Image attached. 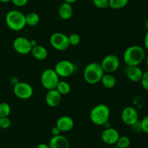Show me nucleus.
I'll list each match as a JSON object with an SVG mask.
<instances>
[{
  "mask_svg": "<svg viewBox=\"0 0 148 148\" xmlns=\"http://www.w3.org/2000/svg\"><path fill=\"white\" fill-rule=\"evenodd\" d=\"M123 59L127 66H139L145 59V51L139 45H132L125 49Z\"/></svg>",
  "mask_w": 148,
  "mask_h": 148,
  "instance_id": "1",
  "label": "nucleus"
},
{
  "mask_svg": "<svg viewBox=\"0 0 148 148\" xmlns=\"http://www.w3.org/2000/svg\"><path fill=\"white\" fill-rule=\"evenodd\" d=\"M5 22L9 28L19 31L25 27V15L19 10H10L6 15Z\"/></svg>",
  "mask_w": 148,
  "mask_h": 148,
  "instance_id": "2",
  "label": "nucleus"
},
{
  "mask_svg": "<svg viewBox=\"0 0 148 148\" xmlns=\"http://www.w3.org/2000/svg\"><path fill=\"white\" fill-rule=\"evenodd\" d=\"M110 114V109L106 104H98L91 110L90 118L94 124L104 126L109 120Z\"/></svg>",
  "mask_w": 148,
  "mask_h": 148,
  "instance_id": "3",
  "label": "nucleus"
},
{
  "mask_svg": "<svg viewBox=\"0 0 148 148\" xmlns=\"http://www.w3.org/2000/svg\"><path fill=\"white\" fill-rule=\"evenodd\" d=\"M104 71L101 67V63L98 62H90L84 69V79L90 84H95L101 81Z\"/></svg>",
  "mask_w": 148,
  "mask_h": 148,
  "instance_id": "4",
  "label": "nucleus"
},
{
  "mask_svg": "<svg viewBox=\"0 0 148 148\" xmlns=\"http://www.w3.org/2000/svg\"><path fill=\"white\" fill-rule=\"evenodd\" d=\"M40 81L43 88L46 89H55L58 83L59 82V76L57 75L54 69L47 68L42 73Z\"/></svg>",
  "mask_w": 148,
  "mask_h": 148,
  "instance_id": "5",
  "label": "nucleus"
},
{
  "mask_svg": "<svg viewBox=\"0 0 148 148\" xmlns=\"http://www.w3.org/2000/svg\"><path fill=\"white\" fill-rule=\"evenodd\" d=\"M101 65L105 73H113L119 68V58L116 55H108L103 58Z\"/></svg>",
  "mask_w": 148,
  "mask_h": 148,
  "instance_id": "6",
  "label": "nucleus"
},
{
  "mask_svg": "<svg viewBox=\"0 0 148 148\" xmlns=\"http://www.w3.org/2000/svg\"><path fill=\"white\" fill-rule=\"evenodd\" d=\"M51 45L58 51H65L69 47V39L62 33H54L50 37Z\"/></svg>",
  "mask_w": 148,
  "mask_h": 148,
  "instance_id": "7",
  "label": "nucleus"
},
{
  "mask_svg": "<svg viewBox=\"0 0 148 148\" xmlns=\"http://www.w3.org/2000/svg\"><path fill=\"white\" fill-rule=\"evenodd\" d=\"M54 71L59 77L66 78L72 75L75 73V66L71 61L62 59L56 64Z\"/></svg>",
  "mask_w": 148,
  "mask_h": 148,
  "instance_id": "8",
  "label": "nucleus"
},
{
  "mask_svg": "<svg viewBox=\"0 0 148 148\" xmlns=\"http://www.w3.org/2000/svg\"><path fill=\"white\" fill-rule=\"evenodd\" d=\"M14 95L21 100H27L33 94V89L29 84L25 82H18L13 87Z\"/></svg>",
  "mask_w": 148,
  "mask_h": 148,
  "instance_id": "9",
  "label": "nucleus"
},
{
  "mask_svg": "<svg viewBox=\"0 0 148 148\" xmlns=\"http://www.w3.org/2000/svg\"><path fill=\"white\" fill-rule=\"evenodd\" d=\"M121 118L124 124L132 126L139 120L138 112L134 107L127 106L123 109Z\"/></svg>",
  "mask_w": 148,
  "mask_h": 148,
  "instance_id": "10",
  "label": "nucleus"
},
{
  "mask_svg": "<svg viewBox=\"0 0 148 148\" xmlns=\"http://www.w3.org/2000/svg\"><path fill=\"white\" fill-rule=\"evenodd\" d=\"M13 48L20 55H27L31 52L33 46L30 43V40L23 36H19L13 41Z\"/></svg>",
  "mask_w": 148,
  "mask_h": 148,
  "instance_id": "11",
  "label": "nucleus"
},
{
  "mask_svg": "<svg viewBox=\"0 0 148 148\" xmlns=\"http://www.w3.org/2000/svg\"><path fill=\"white\" fill-rule=\"evenodd\" d=\"M119 136V132L112 127L106 128L101 133V139L103 142L111 146L116 145Z\"/></svg>",
  "mask_w": 148,
  "mask_h": 148,
  "instance_id": "12",
  "label": "nucleus"
},
{
  "mask_svg": "<svg viewBox=\"0 0 148 148\" xmlns=\"http://www.w3.org/2000/svg\"><path fill=\"white\" fill-rule=\"evenodd\" d=\"M46 104L51 107H55L59 105L62 100V95L59 91L55 89L48 90L45 97Z\"/></svg>",
  "mask_w": 148,
  "mask_h": 148,
  "instance_id": "13",
  "label": "nucleus"
},
{
  "mask_svg": "<svg viewBox=\"0 0 148 148\" xmlns=\"http://www.w3.org/2000/svg\"><path fill=\"white\" fill-rule=\"evenodd\" d=\"M48 145L50 148H69V141L66 136L60 134L52 136Z\"/></svg>",
  "mask_w": 148,
  "mask_h": 148,
  "instance_id": "14",
  "label": "nucleus"
},
{
  "mask_svg": "<svg viewBox=\"0 0 148 148\" xmlns=\"http://www.w3.org/2000/svg\"><path fill=\"white\" fill-rule=\"evenodd\" d=\"M143 73L139 66H127L126 71L127 78L132 82H140Z\"/></svg>",
  "mask_w": 148,
  "mask_h": 148,
  "instance_id": "15",
  "label": "nucleus"
},
{
  "mask_svg": "<svg viewBox=\"0 0 148 148\" xmlns=\"http://www.w3.org/2000/svg\"><path fill=\"white\" fill-rule=\"evenodd\" d=\"M74 120L68 115H64L59 118L56 121V126L62 132H66L72 130L74 127Z\"/></svg>",
  "mask_w": 148,
  "mask_h": 148,
  "instance_id": "16",
  "label": "nucleus"
},
{
  "mask_svg": "<svg viewBox=\"0 0 148 148\" xmlns=\"http://www.w3.org/2000/svg\"><path fill=\"white\" fill-rule=\"evenodd\" d=\"M59 17L63 20H69L73 15V8L72 4L67 2H63L59 8Z\"/></svg>",
  "mask_w": 148,
  "mask_h": 148,
  "instance_id": "17",
  "label": "nucleus"
},
{
  "mask_svg": "<svg viewBox=\"0 0 148 148\" xmlns=\"http://www.w3.org/2000/svg\"><path fill=\"white\" fill-rule=\"evenodd\" d=\"M31 53L33 57L38 60H43L48 57V51L44 46L41 45H36L33 46L31 50Z\"/></svg>",
  "mask_w": 148,
  "mask_h": 148,
  "instance_id": "18",
  "label": "nucleus"
},
{
  "mask_svg": "<svg viewBox=\"0 0 148 148\" xmlns=\"http://www.w3.org/2000/svg\"><path fill=\"white\" fill-rule=\"evenodd\" d=\"M101 83L105 88L112 89L116 86V80L112 73H104L101 78Z\"/></svg>",
  "mask_w": 148,
  "mask_h": 148,
  "instance_id": "19",
  "label": "nucleus"
},
{
  "mask_svg": "<svg viewBox=\"0 0 148 148\" xmlns=\"http://www.w3.org/2000/svg\"><path fill=\"white\" fill-rule=\"evenodd\" d=\"M26 25L29 26H36L40 22V17L36 12H30L25 15Z\"/></svg>",
  "mask_w": 148,
  "mask_h": 148,
  "instance_id": "20",
  "label": "nucleus"
},
{
  "mask_svg": "<svg viewBox=\"0 0 148 148\" xmlns=\"http://www.w3.org/2000/svg\"><path fill=\"white\" fill-rule=\"evenodd\" d=\"M56 89L59 92L61 95H65L70 92L71 86L68 82L65 81H59L56 86Z\"/></svg>",
  "mask_w": 148,
  "mask_h": 148,
  "instance_id": "21",
  "label": "nucleus"
},
{
  "mask_svg": "<svg viewBox=\"0 0 148 148\" xmlns=\"http://www.w3.org/2000/svg\"><path fill=\"white\" fill-rule=\"evenodd\" d=\"M130 0H108L109 7L114 10H119L124 8L128 4Z\"/></svg>",
  "mask_w": 148,
  "mask_h": 148,
  "instance_id": "22",
  "label": "nucleus"
},
{
  "mask_svg": "<svg viewBox=\"0 0 148 148\" xmlns=\"http://www.w3.org/2000/svg\"><path fill=\"white\" fill-rule=\"evenodd\" d=\"M131 144V140L127 136H120L116 143V146L119 148H128Z\"/></svg>",
  "mask_w": 148,
  "mask_h": 148,
  "instance_id": "23",
  "label": "nucleus"
},
{
  "mask_svg": "<svg viewBox=\"0 0 148 148\" xmlns=\"http://www.w3.org/2000/svg\"><path fill=\"white\" fill-rule=\"evenodd\" d=\"M11 113V107L7 102H0V118L9 117Z\"/></svg>",
  "mask_w": 148,
  "mask_h": 148,
  "instance_id": "24",
  "label": "nucleus"
},
{
  "mask_svg": "<svg viewBox=\"0 0 148 148\" xmlns=\"http://www.w3.org/2000/svg\"><path fill=\"white\" fill-rule=\"evenodd\" d=\"M68 39L70 46H77L80 43L81 37L77 33H72L68 36Z\"/></svg>",
  "mask_w": 148,
  "mask_h": 148,
  "instance_id": "25",
  "label": "nucleus"
},
{
  "mask_svg": "<svg viewBox=\"0 0 148 148\" xmlns=\"http://www.w3.org/2000/svg\"><path fill=\"white\" fill-rule=\"evenodd\" d=\"M93 4L95 7H96L98 9H106L109 7V2L108 0H92Z\"/></svg>",
  "mask_w": 148,
  "mask_h": 148,
  "instance_id": "26",
  "label": "nucleus"
},
{
  "mask_svg": "<svg viewBox=\"0 0 148 148\" xmlns=\"http://www.w3.org/2000/svg\"><path fill=\"white\" fill-rule=\"evenodd\" d=\"M11 126V120L9 117L0 118V128L3 129H7Z\"/></svg>",
  "mask_w": 148,
  "mask_h": 148,
  "instance_id": "27",
  "label": "nucleus"
},
{
  "mask_svg": "<svg viewBox=\"0 0 148 148\" xmlns=\"http://www.w3.org/2000/svg\"><path fill=\"white\" fill-rule=\"evenodd\" d=\"M140 82H141L142 86L143 87V89L148 91V69L145 72L143 73Z\"/></svg>",
  "mask_w": 148,
  "mask_h": 148,
  "instance_id": "28",
  "label": "nucleus"
},
{
  "mask_svg": "<svg viewBox=\"0 0 148 148\" xmlns=\"http://www.w3.org/2000/svg\"><path fill=\"white\" fill-rule=\"evenodd\" d=\"M140 126H141L142 131L148 133V115L145 116L141 120H140Z\"/></svg>",
  "mask_w": 148,
  "mask_h": 148,
  "instance_id": "29",
  "label": "nucleus"
},
{
  "mask_svg": "<svg viewBox=\"0 0 148 148\" xmlns=\"http://www.w3.org/2000/svg\"><path fill=\"white\" fill-rule=\"evenodd\" d=\"M12 4L16 7H22L25 6L28 2V0H11Z\"/></svg>",
  "mask_w": 148,
  "mask_h": 148,
  "instance_id": "30",
  "label": "nucleus"
},
{
  "mask_svg": "<svg viewBox=\"0 0 148 148\" xmlns=\"http://www.w3.org/2000/svg\"><path fill=\"white\" fill-rule=\"evenodd\" d=\"M61 131L57 126H54V127L52 128L51 129V133L53 136H58V135H60L61 134Z\"/></svg>",
  "mask_w": 148,
  "mask_h": 148,
  "instance_id": "31",
  "label": "nucleus"
},
{
  "mask_svg": "<svg viewBox=\"0 0 148 148\" xmlns=\"http://www.w3.org/2000/svg\"><path fill=\"white\" fill-rule=\"evenodd\" d=\"M144 45L145 49L148 51V30L146 33L145 36V39H144Z\"/></svg>",
  "mask_w": 148,
  "mask_h": 148,
  "instance_id": "32",
  "label": "nucleus"
},
{
  "mask_svg": "<svg viewBox=\"0 0 148 148\" xmlns=\"http://www.w3.org/2000/svg\"><path fill=\"white\" fill-rule=\"evenodd\" d=\"M36 148H50V147H49V145H47V144L40 143L36 147Z\"/></svg>",
  "mask_w": 148,
  "mask_h": 148,
  "instance_id": "33",
  "label": "nucleus"
},
{
  "mask_svg": "<svg viewBox=\"0 0 148 148\" xmlns=\"http://www.w3.org/2000/svg\"><path fill=\"white\" fill-rule=\"evenodd\" d=\"M30 43H31V45L32 46H36V45H38V43H37V41H36L35 39H33V40H30Z\"/></svg>",
  "mask_w": 148,
  "mask_h": 148,
  "instance_id": "34",
  "label": "nucleus"
},
{
  "mask_svg": "<svg viewBox=\"0 0 148 148\" xmlns=\"http://www.w3.org/2000/svg\"><path fill=\"white\" fill-rule=\"evenodd\" d=\"M64 2H67V3H69V4H73V3L76 2V1H77L78 0H64Z\"/></svg>",
  "mask_w": 148,
  "mask_h": 148,
  "instance_id": "35",
  "label": "nucleus"
},
{
  "mask_svg": "<svg viewBox=\"0 0 148 148\" xmlns=\"http://www.w3.org/2000/svg\"><path fill=\"white\" fill-rule=\"evenodd\" d=\"M145 26L146 29L148 30V18L145 20Z\"/></svg>",
  "mask_w": 148,
  "mask_h": 148,
  "instance_id": "36",
  "label": "nucleus"
},
{
  "mask_svg": "<svg viewBox=\"0 0 148 148\" xmlns=\"http://www.w3.org/2000/svg\"><path fill=\"white\" fill-rule=\"evenodd\" d=\"M11 1V0H0V2H2V3H7V2H10Z\"/></svg>",
  "mask_w": 148,
  "mask_h": 148,
  "instance_id": "37",
  "label": "nucleus"
},
{
  "mask_svg": "<svg viewBox=\"0 0 148 148\" xmlns=\"http://www.w3.org/2000/svg\"><path fill=\"white\" fill-rule=\"evenodd\" d=\"M145 62H146V65H147V67L148 68V55L145 57Z\"/></svg>",
  "mask_w": 148,
  "mask_h": 148,
  "instance_id": "38",
  "label": "nucleus"
},
{
  "mask_svg": "<svg viewBox=\"0 0 148 148\" xmlns=\"http://www.w3.org/2000/svg\"><path fill=\"white\" fill-rule=\"evenodd\" d=\"M108 148H119V147H118L117 146H114V145H112V146L109 147H108Z\"/></svg>",
  "mask_w": 148,
  "mask_h": 148,
  "instance_id": "39",
  "label": "nucleus"
}]
</instances>
